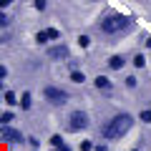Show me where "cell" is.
<instances>
[{
	"label": "cell",
	"mask_w": 151,
	"mask_h": 151,
	"mask_svg": "<svg viewBox=\"0 0 151 151\" xmlns=\"http://www.w3.org/2000/svg\"><path fill=\"white\" fill-rule=\"evenodd\" d=\"M134 126V116L131 113H119V116H113L106 126H103V139L106 141H116L121 136H126Z\"/></svg>",
	"instance_id": "obj_1"
},
{
	"label": "cell",
	"mask_w": 151,
	"mask_h": 151,
	"mask_svg": "<svg viewBox=\"0 0 151 151\" xmlns=\"http://www.w3.org/2000/svg\"><path fill=\"white\" fill-rule=\"evenodd\" d=\"M129 28H131V18L124 15V13H108L101 20V30L108 33V35H119V33L129 30Z\"/></svg>",
	"instance_id": "obj_2"
},
{
	"label": "cell",
	"mask_w": 151,
	"mask_h": 151,
	"mask_svg": "<svg viewBox=\"0 0 151 151\" xmlns=\"http://www.w3.org/2000/svg\"><path fill=\"white\" fill-rule=\"evenodd\" d=\"M43 96H45V101H48L50 106H63V103L68 101V91H63V88H58V86H45Z\"/></svg>",
	"instance_id": "obj_3"
},
{
	"label": "cell",
	"mask_w": 151,
	"mask_h": 151,
	"mask_svg": "<svg viewBox=\"0 0 151 151\" xmlns=\"http://www.w3.org/2000/svg\"><path fill=\"white\" fill-rule=\"evenodd\" d=\"M68 129H70V131H83V129H88V116H86L83 111L68 113Z\"/></svg>",
	"instance_id": "obj_4"
},
{
	"label": "cell",
	"mask_w": 151,
	"mask_h": 151,
	"mask_svg": "<svg viewBox=\"0 0 151 151\" xmlns=\"http://www.w3.org/2000/svg\"><path fill=\"white\" fill-rule=\"evenodd\" d=\"M23 141V134L13 126H3V144H20Z\"/></svg>",
	"instance_id": "obj_5"
},
{
	"label": "cell",
	"mask_w": 151,
	"mask_h": 151,
	"mask_svg": "<svg viewBox=\"0 0 151 151\" xmlns=\"http://www.w3.org/2000/svg\"><path fill=\"white\" fill-rule=\"evenodd\" d=\"M48 58L50 60H65L68 58V48H65V45H50L48 48Z\"/></svg>",
	"instance_id": "obj_6"
},
{
	"label": "cell",
	"mask_w": 151,
	"mask_h": 151,
	"mask_svg": "<svg viewBox=\"0 0 151 151\" xmlns=\"http://www.w3.org/2000/svg\"><path fill=\"white\" fill-rule=\"evenodd\" d=\"M96 88H101V91H111V88H113V83L108 81L106 76H96Z\"/></svg>",
	"instance_id": "obj_7"
},
{
	"label": "cell",
	"mask_w": 151,
	"mask_h": 151,
	"mask_svg": "<svg viewBox=\"0 0 151 151\" xmlns=\"http://www.w3.org/2000/svg\"><path fill=\"white\" fill-rule=\"evenodd\" d=\"M3 98H5L8 106H20V98L15 96V91H5V93H3Z\"/></svg>",
	"instance_id": "obj_8"
},
{
	"label": "cell",
	"mask_w": 151,
	"mask_h": 151,
	"mask_svg": "<svg viewBox=\"0 0 151 151\" xmlns=\"http://www.w3.org/2000/svg\"><path fill=\"white\" fill-rule=\"evenodd\" d=\"M124 55H111V58H108V65H111L113 70H119V68H124Z\"/></svg>",
	"instance_id": "obj_9"
},
{
	"label": "cell",
	"mask_w": 151,
	"mask_h": 151,
	"mask_svg": "<svg viewBox=\"0 0 151 151\" xmlns=\"http://www.w3.org/2000/svg\"><path fill=\"white\" fill-rule=\"evenodd\" d=\"M33 106V93H20V108H25V111H28V108H30Z\"/></svg>",
	"instance_id": "obj_10"
},
{
	"label": "cell",
	"mask_w": 151,
	"mask_h": 151,
	"mask_svg": "<svg viewBox=\"0 0 151 151\" xmlns=\"http://www.w3.org/2000/svg\"><path fill=\"white\" fill-rule=\"evenodd\" d=\"M70 81H73V83H83V81H86V76H83L78 68H73V70H70Z\"/></svg>",
	"instance_id": "obj_11"
},
{
	"label": "cell",
	"mask_w": 151,
	"mask_h": 151,
	"mask_svg": "<svg viewBox=\"0 0 151 151\" xmlns=\"http://www.w3.org/2000/svg\"><path fill=\"white\" fill-rule=\"evenodd\" d=\"M13 119H15V113H13V111H3V113H0V121H3V126H10Z\"/></svg>",
	"instance_id": "obj_12"
},
{
	"label": "cell",
	"mask_w": 151,
	"mask_h": 151,
	"mask_svg": "<svg viewBox=\"0 0 151 151\" xmlns=\"http://www.w3.org/2000/svg\"><path fill=\"white\" fill-rule=\"evenodd\" d=\"M50 38H48V30H40V33H35V43H48Z\"/></svg>",
	"instance_id": "obj_13"
},
{
	"label": "cell",
	"mask_w": 151,
	"mask_h": 151,
	"mask_svg": "<svg viewBox=\"0 0 151 151\" xmlns=\"http://www.w3.org/2000/svg\"><path fill=\"white\" fill-rule=\"evenodd\" d=\"M45 30H48V38H50V40H58V38H60V30H58V28H45Z\"/></svg>",
	"instance_id": "obj_14"
},
{
	"label": "cell",
	"mask_w": 151,
	"mask_h": 151,
	"mask_svg": "<svg viewBox=\"0 0 151 151\" xmlns=\"http://www.w3.org/2000/svg\"><path fill=\"white\" fill-rule=\"evenodd\" d=\"M139 116H141V121H144V124H151V108H146V111H141Z\"/></svg>",
	"instance_id": "obj_15"
},
{
	"label": "cell",
	"mask_w": 151,
	"mask_h": 151,
	"mask_svg": "<svg viewBox=\"0 0 151 151\" xmlns=\"http://www.w3.org/2000/svg\"><path fill=\"white\" fill-rule=\"evenodd\" d=\"M134 65H136V68H144V65H146V58H144V55H134Z\"/></svg>",
	"instance_id": "obj_16"
},
{
	"label": "cell",
	"mask_w": 151,
	"mask_h": 151,
	"mask_svg": "<svg viewBox=\"0 0 151 151\" xmlns=\"http://www.w3.org/2000/svg\"><path fill=\"white\" fill-rule=\"evenodd\" d=\"M78 45H81V48H88V45H91V38H88V35H81V38H78Z\"/></svg>",
	"instance_id": "obj_17"
},
{
	"label": "cell",
	"mask_w": 151,
	"mask_h": 151,
	"mask_svg": "<svg viewBox=\"0 0 151 151\" xmlns=\"http://www.w3.org/2000/svg\"><path fill=\"white\" fill-rule=\"evenodd\" d=\"M50 146H53V149L63 146V139H60V136H50Z\"/></svg>",
	"instance_id": "obj_18"
},
{
	"label": "cell",
	"mask_w": 151,
	"mask_h": 151,
	"mask_svg": "<svg viewBox=\"0 0 151 151\" xmlns=\"http://www.w3.org/2000/svg\"><path fill=\"white\" fill-rule=\"evenodd\" d=\"M96 146H93V141H81V151H93Z\"/></svg>",
	"instance_id": "obj_19"
},
{
	"label": "cell",
	"mask_w": 151,
	"mask_h": 151,
	"mask_svg": "<svg viewBox=\"0 0 151 151\" xmlns=\"http://www.w3.org/2000/svg\"><path fill=\"white\" fill-rule=\"evenodd\" d=\"M126 86H129V88H136V76H129V78H126Z\"/></svg>",
	"instance_id": "obj_20"
},
{
	"label": "cell",
	"mask_w": 151,
	"mask_h": 151,
	"mask_svg": "<svg viewBox=\"0 0 151 151\" xmlns=\"http://www.w3.org/2000/svg\"><path fill=\"white\" fill-rule=\"evenodd\" d=\"M28 144H30L33 149H38V146H40V141H38V136H30V139H28Z\"/></svg>",
	"instance_id": "obj_21"
},
{
	"label": "cell",
	"mask_w": 151,
	"mask_h": 151,
	"mask_svg": "<svg viewBox=\"0 0 151 151\" xmlns=\"http://www.w3.org/2000/svg\"><path fill=\"white\" fill-rule=\"evenodd\" d=\"M0 23H3V25H5V28H8V25H10V18H8V15H5V13H3V15H0Z\"/></svg>",
	"instance_id": "obj_22"
},
{
	"label": "cell",
	"mask_w": 151,
	"mask_h": 151,
	"mask_svg": "<svg viewBox=\"0 0 151 151\" xmlns=\"http://www.w3.org/2000/svg\"><path fill=\"white\" fill-rule=\"evenodd\" d=\"M35 8H38V10H43V8H45V0H35Z\"/></svg>",
	"instance_id": "obj_23"
},
{
	"label": "cell",
	"mask_w": 151,
	"mask_h": 151,
	"mask_svg": "<svg viewBox=\"0 0 151 151\" xmlns=\"http://www.w3.org/2000/svg\"><path fill=\"white\" fill-rule=\"evenodd\" d=\"M53 151H70V149H68V146L63 144V146H58V149H53Z\"/></svg>",
	"instance_id": "obj_24"
},
{
	"label": "cell",
	"mask_w": 151,
	"mask_h": 151,
	"mask_svg": "<svg viewBox=\"0 0 151 151\" xmlns=\"http://www.w3.org/2000/svg\"><path fill=\"white\" fill-rule=\"evenodd\" d=\"M10 3H13V0H0V5H3V8H8Z\"/></svg>",
	"instance_id": "obj_25"
},
{
	"label": "cell",
	"mask_w": 151,
	"mask_h": 151,
	"mask_svg": "<svg viewBox=\"0 0 151 151\" xmlns=\"http://www.w3.org/2000/svg\"><path fill=\"white\" fill-rule=\"evenodd\" d=\"M146 48H151V38H146Z\"/></svg>",
	"instance_id": "obj_26"
},
{
	"label": "cell",
	"mask_w": 151,
	"mask_h": 151,
	"mask_svg": "<svg viewBox=\"0 0 151 151\" xmlns=\"http://www.w3.org/2000/svg\"><path fill=\"white\" fill-rule=\"evenodd\" d=\"M131 151H136V149H131Z\"/></svg>",
	"instance_id": "obj_27"
},
{
	"label": "cell",
	"mask_w": 151,
	"mask_h": 151,
	"mask_svg": "<svg viewBox=\"0 0 151 151\" xmlns=\"http://www.w3.org/2000/svg\"><path fill=\"white\" fill-rule=\"evenodd\" d=\"M35 151H38V149H35Z\"/></svg>",
	"instance_id": "obj_28"
}]
</instances>
